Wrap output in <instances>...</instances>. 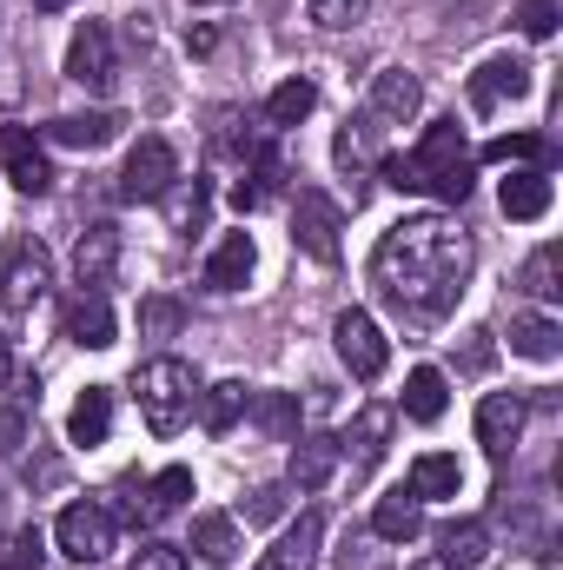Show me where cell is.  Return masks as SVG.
<instances>
[{
  "label": "cell",
  "mask_w": 563,
  "mask_h": 570,
  "mask_svg": "<svg viewBox=\"0 0 563 570\" xmlns=\"http://www.w3.org/2000/svg\"><path fill=\"white\" fill-rule=\"evenodd\" d=\"M471 266H477V246L444 213H412V219H398L372 246V285H378V298L398 318H418V325H437V318L457 312V298L471 285Z\"/></svg>",
  "instance_id": "1"
},
{
  "label": "cell",
  "mask_w": 563,
  "mask_h": 570,
  "mask_svg": "<svg viewBox=\"0 0 563 570\" xmlns=\"http://www.w3.org/2000/svg\"><path fill=\"white\" fill-rule=\"evenodd\" d=\"M385 186L398 193H437V199H464L471 193V146H464V127L457 120H437L424 127L418 153H392L385 159Z\"/></svg>",
  "instance_id": "2"
},
{
  "label": "cell",
  "mask_w": 563,
  "mask_h": 570,
  "mask_svg": "<svg viewBox=\"0 0 563 570\" xmlns=\"http://www.w3.org/2000/svg\"><path fill=\"white\" fill-rule=\"evenodd\" d=\"M134 399H140V419L152 438H172V431L192 419L199 405V372L186 358H146L134 372Z\"/></svg>",
  "instance_id": "3"
},
{
  "label": "cell",
  "mask_w": 563,
  "mask_h": 570,
  "mask_svg": "<svg viewBox=\"0 0 563 570\" xmlns=\"http://www.w3.org/2000/svg\"><path fill=\"white\" fill-rule=\"evenodd\" d=\"M47 279H53V259H47V246L40 239H13L7 253H0V312H33L40 298H47Z\"/></svg>",
  "instance_id": "4"
},
{
  "label": "cell",
  "mask_w": 563,
  "mask_h": 570,
  "mask_svg": "<svg viewBox=\"0 0 563 570\" xmlns=\"http://www.w3.org/2000/svg\"><path fill=\"white\" fill-rule=\"evenodd\" d=\"M172 186H179V153L159 140V134H146L127 153V166H120V199L127 206H146V199H166Z\"/></svg>",
  "instance_id": "5"
},
{
  "label": "cell",
  "mask_w": 563,
  "mask_h": 570,
  "mask_svg": "<svg viewBox=\"0 0 563 570\" xmlns=\"http://www.w3.org/2000/svg\"><path fill=\"white\" fill-rule=\"evenodd\" d=\"M332 338H338V358H345V372H352V379H365V385H372V379L392 365V345H385L378 318H372V312H358V305L332 318Z\"/></svg>",
  "instance_id": "6"
},
{
  "label": "cell",
  "mask_w": 563,
  "mask_h": 570,
  "mask_svg": "<svg viewBox=\"0 0 563 570\" xmlns=\"http://www.w3.org/2000/svg\"><path fill=\"white\" fill-rule=\"evenodd\" d=\"M53 538H60V551H67L73 564H100V558L113 551V511H107V504H93V498H80V504H67V511H60Z\"/></svg>",
  "instance_id": "7"
},
{
  "label": "cell",
  "mask_w": 563,
  "mask_h": 570,
  "mask_svg": "<svg viewBox=\"0 0 563 570\" xmlns=\"http://www.w3.org/2000/svg\"><path fill=\"white\" fill-rule=\"evenodd\" d=\"M338 233H345L338 206H332L318 186H305L298 206H292V239H298V253H312L318 266H338Z\"/></svg>",
  "instance_id": "8"
},
{
  "label": "cell",
  "mask_w": 563,
  "mask_h": 570,
  "mask_svg": "<svg viewBox=\"0 0 563 570\" xmlns=\"http://www.w3.org/2000/svg\"><path fill=\"white\" fill-rule=\"evenodd\" d=\"M464 94H471V114H497L504 100H524V94H531V67H524L517 53H491V60L464 80Z\"/></svg>",
  "instance_id": "9"
},
{
  "label": "cell",
  "mask_w": 563,
  "mask_h": 570,
  "mask_svg": "<svg viewBox=\"0 0 563 570\" xmlns=\"http://www.w3.org/2000/svg\"><path fill=\"white\" fill-rule=\"evenodd\" d=\"M67 80L93 87V94L113 87V33H107V20H80V33L67 47Z\"/></svg>",
  "instance_id": "10"
},
{
  "label": "cell",
  "mask_w": 563,
  "mask_h": 570,
  "mask_svg": "<svg viewBox=\"0 0 563 570\" xmlns=\"http://www.w3.org/2000/svg\"><path fill=\"white\" fill-rule=\"evenodd\" d=\"M524 425H531V405H524V392H491V399L477 405V444H484L497 464L517 451Z\"/></svg>",
  "instance_id": "11"
},
{
  "label": "cell",
  "mask_w": 563,
  "mask_h": 570,
  "mask_svg": "<svg viewBox=\"0 0 563 570\" xmlns=\"http://www.w3.org/2000/svg\"><path fill=\"white\" fill-rule=\"evenodd\" d=\"M0 173L20 193H47L53 186V159H47V146L33 140L27 127H0Z\"/></svg>",
  "instance_id": "12"
},
{
  "label": "cell",
  "mask_w": 563,
  "mask_h": 570,
  "mask_svg": "<svg viewBox=\"0 0 563 570\" xmlns=\"http://www.w3.org/2000/svg\"><path fill=\"white\" fill-rule=\"evenodd\" d=\"M186 498H192V471H186V464H172V471L146 478L140 491L127 498V518H134L140 531H152V524H159V518H172V511H179Z\"/></svg>",
  "instance_id": "13"
},
{
  "label": "cell",
  "mask_w": 563,
  "mask_h": 570,
  "mask_svg": "<svg viewBox=\"0 0 563 570\" xmlns=\"http://www.w3.org/2000/svg\"><path fill=\"white\" fill-rule=\"evenodd\" d=\"M113 266H120V226H87L80 233V246H73V279L80 292H107L113 285Z\"/></svg>",
  "instance_id": "14"
},
{
  "label": "cell",
  "mask_w": 563,
  "mask_h": 570,
  "mask_svg": "<svg viewBox=\"0 0 563 570\" xmlns=\"http://www.w3.org/2000/svg\"><path fill=\"white\" fill-rule=\"evenodd\" d=\"M345 464V438L318 431V438H292V484L298 491H325Z\"/></svg>",
  "instance_id": "15"
},
{
  "label": "cell",
  "mask_w": 563,
  "mask_h": 570,
  "mask_svg": "<svg viewBox=\"0 0 563 570\" xmlns=\"http://www.w3.org/2000/svg\"><path fill=\"white\" fill-rule=\"evenodd\" d=\"M418 107H424V87H418V73H405V67H378L372 73V114L378 120H418Z\"/></svg>",
  "instance_id": "16"
},
{
  "label": "cell",
  "mask_w": 563,
  "mask_h": 570,
  "mask_svg": "<svg viewBox=\"0 0 563 570\" xmlns=\"http://www.w3.org/2000/svg\"><path fill=\"white\" fill-rule=\"evenodd\" d=\"M253 266H259V253H253V233H226L219 246H213V259H206V292H239V285L253 279Z\"/></svg>",
  "instance_id": "17"
},
{
  "label": "cell",
  "mask_w": 563,
  "mask_h": 570,
  "mask_svg": "<svg viewBox=\"0 0 563 570\" xmlns=\"http://www.w3.org/2000/svg\"><path fill=\"white\" fill-rule=\"evenodd\" d=\"M318 544H325V518L318 511H298V524L259 558V570H312L318 564Z\"/></svg>",
  "instance_id": "18"
},
{
  "label": "cell",
  "mask_w": 563,
  "mask_h": 570,
  "mask_svg": "<svg viewBox=\"0 0 563 570\" xmlns=\"http://www.w3.org/2000/svg\"><path fill=\"white\" fill-rule=\"evenodd\" d=\"M120 114H60V120H47V140L53 146H80V153H100V146L120 140Z\"/></svg>",
  "instance_id": "19"
},
{
  "label": "cell",
  "mask_w": 563,
  "mask_h": 570,
  "mask_svg": "<svg viewBox=\"0 0 563 570\" xmlns=\"http://www.w3.org/2000/svg\"><path fill=\"white\" fill-rule=\"evenodd\" d=\"M67 338L87 345V352H107L113 345V305H107V292H80L67 305Z\"/></svg>",
  "instance_id": "20"
},
{
  "label": "cell",
  "mask_w": 563,
  "mask_h": 570,
  "mask_svg": "<svg viewBox=\"0 0 563 570\" xmlns=\"http://www.w3.org/2000/svg\"><path fill=\"white\" fill-rule=\"evenodd\" d=\"M511 352L551 365V358L563 352V325L551 318V312H511Z\"/></svg>",
  "instance_id": "21"
},
{
  "label": "cell",
  "mask_w": 563,
  "mask_h": 570,
  "mask_svg": "<svg viewBox=\"0 0 563 570\" xmlns=\"http://www.w3.org/2000/svg\"><path fill=\"white\" fill-rule=\"evenodd\" d=\"M497 206H504V219H544V213H551V173H544V166L511 173L504 193H497Z\"/></svg>",
  "instance_id": "22"
},
{
  "label": "cell",
  "mask_w": 563,
  "mask_h": 570,
  "mask_svg": "<svg viewBox=\"0 0 563 570\" xmlns=\"http://www.w3.org/2000/svg\"><path fill=\"white\" fill-rule=\"evenodd\" d=\"M107 431H113V392L107 385H87L80 405H73V419H67V438L93 451V444H107Z\"/></svg>",
  "instance_id": "23"
},
{
  "label": "cell",
  "mask_w": 563,
  "mask_h": 570,
  "mask_svg": "<svg viewBox=\"0 0 563 570\" xmlns=\"http://www.w3.org/2000/svg\"><path fill=\"white\" fill-rule=\"evenodd\" d=\"M418 504H431V498H457L464 491V464L457 458H444V451H424L418 464H412V484H405Z\"/></svg>",
  "instance_id": "24"
},
{
  "label": "cell",
  "mask_w": 563,
  "mask_h": 570,
  "mask_svg": "<svg viewBox=\"0 0 563 570\" xmlns=\"http://www.w3.org/2000/svg\"><path fill=\"white\" fill-rule=\"evenodd\" d=\"M372 531L392 538V544H412V538L424 531V504L412 498V491H385L378 511H372Z\"/></svg>",
  "instance_id": "25"
},
{
  "label": "cell",
  "mask_w": 563,
  "mask_h": 570,
  "mask_svg": "<svg viewBox=\"0 0 563 570\" xmlns=\"http://www.w3.org/2000/svg\"><path fill=\"white\" fill-rule=\"evenodd\" d=\"M437 544H444L437 558H444L451 570H477L484 558H491V531H484L477 518H457V524H444V538H437Z\"/></svg>",
  "instance_id": "26"
},
{
  "label": "cell",
  "mask_w": 563,
  "mask_h": 570,
  "mask_svg": "<svg viewBox=\"0 0 563 570\" xmlns=\"http://www.w3.org/2000/svg\"><path fill=\"white\" fill-rule=\"evenodd\" d=\"M352 444H358V451H352V478H365V471L385 458V444H392V412H385V405H365L358 425H352Z\"/></svg>",
  "instance_id": "27"
},
{
  "label": "cell",
  "mask_w": 563,
  "mask_h": 570,
  "mask_svg": "<svg viewBox=\"0 0 563 570\" xmlns=\"http://www.w3.org/2000/svg\"><path fill=\"white\" fill-rule=\"evenodd\" d=\"M192 551H199V564L226 570L233 558H239V524H233V518H219V511H206V518L192 524Z\"/></svg>",
  "instance_id": "28"
},
{
  "label": "cell",
  "mask_w": 563,
  "mask_h": 570,
  "mask_svg": "<svg viewBox=\"0 0 563 570\" xmlns=\"http://www.w3.org/2000/svg\"><path fill=\"white\" fill-rule=\"evenodd\" d=\"M444 405H451V392H444V372H437V365H418V372L405 379V419L437 425V419H444Z\"/></svg>",
  "instance_id": "29"
},
{
  "label": "cell",
  "mask_w": 563,
  "mask_h": 570,
  "mask_svg": "<svg viewBox=\"0 0 563 570\" xmlns=\"http://www.w3.org/2000/svg\"><path fill=\"white\" fill-rule=\"evenodd\" d=\"M246 412H253V385H239V379L199 392V419H206V431H233Z\"/></svg>",
  "instance_id": "30"
},
{
  "label": "cell",
  "mask_w": 563,
  "mask_h": 570,
  "mask_svg": "<svg viewBox=\"0 0 563 570\" xmlns=\"http://www.w3.org/2000/svg\"><path fill=\"white\" fill-rule=\"evenodd\" d=\"M332 159H338L345 173H365V166L378 159V114L345 120V127H338V146H332Z\"/></svg>",
  "instance_id": "31"
},
{
  "label": "cell",
  "mask_w": 563,
  "mask_h": 570,
  "mask_svg": "<svg viewBox=\"0 0 563 570\" xmlns=\"http://www.w3.org/2000/svg\"><path fill=\"white\" fill-rule=\"evenodd\" d=\"M279 186H285L279 153H273V146H259V153H253V179H239V193H233V199H239V213H259L266 199H279Z\"/></svg>",
  "instance_id": "32"
},
{
  "label": "cell",
  "mask_w": 563,
  "mask_h": 570,
  "mask_svg": "<svg viewBox=\"0 0 563 570\" xmlns=\"http://www.w3.org/2000/svg\"><path fill=\"white\" fill-rule=\"evenodd\" d=\"M312 107H318V87H312L305 73H292L285 87H273V100H266V120H273V127H298Z\"/></svg>",
  "instance_id": "33"
},
{
  "label": "cell",
  "mask_w": 563,
  "mask_h": 570,
  "mask_svg": "<svg viewBox=\"0 0 563 570\" xmlns=\"http://www.w3.org/2000/svg\"><path fill=\"white\" fill-rule=\"evenodd\" d=\"M206 206H213V193H206V179H192V186H179V193L166 199V219H172V233H199V226H206Z\"/></svg>",
  "instance_id": "34"
},
{
  "label": "cell",
  "mask_w": 563,
  "mask_h": 570,
  "mask_svg": "<svg viewBox=\"0 0 563 570\" xmlns=\"http://www.w3.org/2000/svg\"><path fill=\"white\" fill-rule=\"evenodd\" d=\"M253 412H259V425L273 431V438H298V399L292 392H266V399H253Z\"/></svg>",
  "instance_id": "35"
},
{
  "label": "cell",
  "mask_w": 563,
  "mask_h": 570,
  "mask_svg": "<svg viewBox=\"0 0 563 570\" xmlns=\"http://www.w3.org/2000/svg\"><path fill=\"white\" fill-rule=\"evenodd\" d=\"M557 266H563V253H557V246H537V253H531V266H524V292L551 305V298L563 292V285H557Z\"/></svg>",
  "instance_id": "36"
},
{
  "label": "cell",
  "mask_w": 563,
  "mask_h": 570,
  "mask_svg": "<svg viewBox=\"0 0 563 570\" xmlns=\"http://www.w3.org/2000/svg\"><path fill=\"white\" fill-rule=\"evenodd\" d=\"M186 325V305L179 298H140V332L146 338H172Z\"/></svg>",
  "instance_id": "37"
},
{
  "label": "cell",
  "mask_w": 563,
  "mask_h": 570,
  "mask_svg": "<svg viewBox=\"0 0 563 570\" xmlns=\"http://www.w3.org/2000/svg\"><path fill=\"white\" fill-rule=\"evenodd\" d=\"M0 570H40V531H7L0 538Z\"/></svg>",
  "instance_id": "38"
},
{
  "label": "cell",
  "mask_w": 563,
  "mask_h": 570,
  "mask_svg": "<svg viewBox=\"0 0 563 570\" xmlns=\"http://www.w3.org/2000/svg\"><path fill=\"white\" fill-rule=\"evenodd\" d=\"M365 7H372V0H305V13H312L318 27H332V33H338V27H358Z\"/></svg>",
  "instance_id": "39"
},
{
  "label": "cell",
  "mask_w": 563,
  "mask_h": 570,
  "mask_svg": "<svg viewBox=\"0 0 563 570\" xmlns=\"http://www.w3.org/2000/svg\"><path fill=\"white\" fill-rule=\"evenodd\" d=\"M517 27L531 40H551L557 33V0H517Z\"/></svg>",
  "instance_id": "40"
},
{
  "label": "cell",
  "mask_w": 563,
  "mask_h": 570,
  "mask_svg": "<svg viewBox=\"0 0 563 570\" xmlns=\"http://www.w3.org/2000/svg\"><path fill=\"white\" fill-rule=\"evenodd\" d=\"M27 431H33L27 405H0V458H13V451L27 444Z\"/></svg>",
  "instance_id": "41"
},
{
  "label": "cell",
  "mask_w": 563,
  "mask_h": 570,
  "mask_svg": "<svg viewBox=\"0 0 563 570\" xmlns=\"http://www.w3.org/2000/svg\"><path fill=\"white\" fill-rule=\"evenodd\" d=\"M127 570H186V551L152 538V544H140V551H134V564H127Z\"/></svg>",
  "instance_id": "42"
},
{
  "label": "cell",
  "mask_w": 563,
  "mask_h": 570,
  "mask_svg": "<svg viewBox=\"0 0 563 570\" xmlns=\"http://www.w3.org/2000/svg\"><path fill=\"white\" fill-rule=\"evenodd\" d=\"M484 159H544V140L537 134H511V140H491Z\"/></svg>",
  "instance_id": "43"
},
{
  "label": "cell",
  "mask_w": 563,
  "mask_h": 570,
  "mask_svg": "<svg viewBox=\"0 0 563 570\" xmlns=\"http://www.w3.org/2000/svg\"><path fill=\"white\" fill-rule=\"evenodd\" d=\"M279 511H285V491H279V484H259V491L246 498V524H273Z\"/></svg>",
  "instance_id": "44"
},
{
  "label": "cell",
  "mask_w": 563,
  "mask_h": 570,
  "mask_svg": "<svg viewBox=\"0 0 563 570\" xmlns=\"http://www.w3.org/2000/svg\"><path fill=\"white\" fill-rule=\"evenodd\" d=\"M186 47H192V53H213V47H219V33H213V27H199V33H186Z\"/></svg>",
  "instance_id": "45"
},
{
  "label": "cell",
  "mask_w": 563,
  "mask_h": 570,
  "mask_svg": "<svg viewBox=\"0 0 563 570\" xmlns=\"http://www.w3.org/2000/svg\"><path fill=\"white\" fill-rule=\"evenodd\" d=\"M7 385H13V345L0 338V392H7Z\"/></svg>",
  "instance_id": "46"
},
{
  "label": "cell",
  "mask_w": 563,
  "mask_h": 570,
  "mask_svg": "<svg viewBox=\"0 0 563 570\" xmlns=\"http://www.w3.org/2000/svg\"><path fill=\"white\" fill-rule=\"evenodd\" d=\"M412 570H451V564H444V558H418Z\"/></svg>",
  "instance_id": "47"
},
{
  "label": "cell",
  "mask_w": 563,
  "mask_h": 570,
  "mask_svg": "<svg viewBox=\"0 0 563 570\" xmlns=\"http://www.w3.org/2000/svg\"><path fill=\"white\" fill-rule=\"evenodd\" d=\"M40 7H67V0H40Z\"/></svg>",
  "instance_id": "48"
},
{
  "label": "cell",
  "mask_w": 563,
  "mask_h": 570,
  "mask_svg": "<svg viewBox=\"0 0 563 570\" xmlns=\"http://www.w3.org/2000/svg\"><path fill=\"white\" fill-rule=\"evenodd\" d=\"M192 7H219V0H192Z\"/></svg>",
  "instance_id": "49"
}]
</instances>
